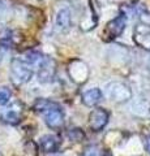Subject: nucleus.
Returning <instances> with one entry per match:
<instances>
[{"label": "nucleus", "mask_w": 150, "mask_h": 156, "mask_svg": "<svg viewBox=\"0 0 150 156\" xmlns=\"http://www.w3.org/2000/svg\"><path fill=\"white\" fill-rule=\"evenodd\" d=\"M12 98V91L8 87H0V107H4L9 103Z\"/></svg>", "instance_id": "nucleus-15"}, {"label": "nucleus", "mask_w": 150, "mask_h": 156, "mask_svg": "<svg viewBox=\"0 0 150 156\" xmlns=\"http://www.w3.org/2000/svg\"><path fill=\"white\" fill-rule=\"evenodd\" d=\"M133 41L142 50L150 51V26L142 25V23L136 26L133 34Z\"/></svg>", "instance_id": "nucleus-8"}, {"label": "nucleus", "mask_w": 150, "mask_h": 156, "mask_svg": "<svg viewBox=\"0 0 150 156\" xmlns=\"http://www.w3.org/2000/svg\"><path fill=\"white\" fill-rule=\"evenodd\" d=\"M33 68L22 58H14L11 64V80L14 86H22L27 83L33 77Z\"/></svg>", "instance_id": "nucleus-2"}, {"label": "nucleus", "mask_w": 150, "mask_h": 156, "mask_svg": "<svg viewBox=\"0 0 150 156\" xmlns=\"http://www.w3.org/2000/svg\"><path fill=\"white\" fill-rule=\"evenodd\" d=\"M56 156H59V155H56Z\"/></svg>", "instance_id": "nucleus-20"}, {"label": "nucleus", "mask_w": 150, "mask_h": 156, "mask_svg": "<svg viewBox=\"0 0 150 156\" xmlns=\"http://www.w3.org/2000/svg\"><path fill=\"white\" fill-rule=\"evenodd\" d=\"M21 115H22V111L16 108V105H12V107H9L8 109H5L3 112L2 117L7 124L17 125L21 121Z\"/></svg>", "instance_id": "nucleus-12"}, {"label": "nucleus", "mask_w": 150, "mask_h": 156, "mask_svg": "<svg viewBox=\"0 0 150 156\" xmlns=\"http://www.w3.org/2000/svg\"><path fill=\"white\" fill-rule=\"evenodd\" d=\"M144 146H145V150H146V152H148V154H150V135H148L146 138H145Z\"/></svg>", "instance_id": "nucleus-17"}, {"label": "nucleus", "mask_w": 150, "mask_h": 156, "mask_svg": "<svg viewBox=\"0 0 150 156\" xmlns=\"http://www.w3.org/2000/svg\"><path fill=\"white\" fill-rule=\"evenodd\" d=\"M59 103H56L54 100H50V99H38L34 105H33V108H34L35 112H39V113H43V112H46L47 109L52 108V107H56Z\"/></svg>", "instance_id": "nucleus-13"}, {"label": "nucleus", "mask_w": 150, "mask_h": 156, "mask_svg": "<svg viewBox=\"0 0 150 156\" xmlns=\"http://www.w3.org/2000/svg\"><path fill=\"white\" fill-rule=\"evenodd\" d=\"M39 146H41L43 152L54 154L60 147V139L57 138L56 135H51V134L43 135L39 140Z\"/></svg>", "instance_id": "nucleus-9"}, {"label": "nucleus", "mask_w": 150, "mask_h": 156, "mask_svg": "<svg viewBox=\"0 0 150 156\" xmlns=\"http://www.w3.org/2000/svg\"><path fill=\"white\" fill-rule=\"evenodd\" d=\"M125 26H127V16L122 13L114 20H111L110 22H107V25H106L103 30V41L106 42L115 41L116 38H119L124 33Z\"/></svg>", "instance_id": "nucleus-3"}, {"label": "nucleus", "mask_w": 150, "mask_h": 156, "mask_svg": "<svg viewBox=\"0 0 150 156\" xmlns=\"http://www.w3.org/2000/svg\"><path fill=\"white\" fill-rule=\"evenodd\" d=\"M68 138L71 140H73V142H81L85 138V133L80 128H73L68 131Z\"/></svg>", "instance_id": "nucleus-14"}, {"label": "nucleus", "mask_w": 150, "mask_h": 156, "mask_svg": "<svg viewBox=\"0 0 150 156\" xmlns=\"http://www.w3.org/2000/svg\"><path fill=\"white\" fill-rule=\"evenodd\" d=\"M102 99V91L99 89H90L88 91H85L82 94V103H84L86 107H94L97 105Z\"/></svg>", "instance_id": "nucleus-11"}, {"label": "nucleus", "mask_w": 150, "mask_h": 156, "mask_svg": "<svg viewBox=\"0 0 150 156\" xmlns=\"http://www.w3.org/2000/svg\"><path fill=\"white\" fill-rule=\"evenodd\" d=\"M148 68H149V70H150V57H149V60H148Z\"/></svg>", "instance_id": "nucleus-18"}, {"label": "nucleus", "mask_w": 150, "mask_h": 156, "mask_svg": "<svg viewBox=\"0 0 150 156\" xmlns=\"http://www.w3.org/2000/svg\"><path fill=\"white\" fill-rule=\"evenodd\" d=\"M82 156H102V150L97 144H90L88 147H85Z\"/></svg>", "instance_id": "nucleus-16"}, {"label": "nucleus", "mask_w": 150, "mask_h": 156, "mask_svg": "<svg viewBox=\"0 0 150 156\" xmlns=\"http://www.w3.org/2000/svg\"><path fill=\"white\" fill-rule=\"evenodd\" d=\"M56 74V64L51 57L45 56L43 61L37 68V77L38 81L42 83H50L54 81Z\"/></svg>", "instance_id": "nucleus-4"}, {"label": "nucleus", "mask_w": 150, "mask_h": 156, "mask_svg": "<svg viewBox=\"0 0 150 156\" xmlns=\"http://www.w3.org/2000/svg\"><path fill=\"white\" fill-rule=\"evenodd\" d=\"M104 94L112 103L124 104L132 100V89L122 81H111L104 86Z\"/></svg>", "instance_id": "nucleus-1"}, {"label": "nucleus", "mask_w": 150, "mask_h": 156, "mask_svg": "<svg viewBox=\"0 0 150 156\" xmlns=\"http://www.w3.org/2000/svg\"><path fill=\"white\" fill-rule=\"evenodd\" d=\"M56 30L63 34H67L72 27V12L68 8H61L57 11L55 17Z\"/></svg>", "instance_id": "nucleus-7"}, {"label": "nucleus", "mask_w": 150, "mask_h": 156, "mask_svg": "<svg viewBox=\"0 0 150 156\" xmlns=\"http://www.w3.org/2000/svg\"><path fill=\"white\" fill-rule=\"evenodd\" d=\"M43 117H45V122L50 129L52 130H59L64 126V113L61 111V107L57 104L56 107L47 109L43 112Z\"/></svg>", "instance_id": "nucleus-5"}, {"label": "nucleus", "mask_w": 150, "mask_h": 156, "mask_svg": "<svg viewBox=\"0 0 150 156\" xmlns=\"http://www.w3.org/2000/svg\"><path fill=\"white\" fill-rule=\"evenodd\" d=\"M130 113L140 117V119H149L150 117V104L146 100L138 99L134 100L130 105Z\"/></svg>", "instance_id": "nucleus-10"}, {"label": "nucleus", "mask_w": 150, "mask_h": 156, "mask_svg": "<svg viewBox=\"0 0 150 156\" xmlns=\"http://www.w3.org/2000/svg\"><path fill=\"white\" fill-rule=\"evenodd\" d=\"M110 113L104 108H95L89 115V128L93 131H101L104 129V126L108 124Z\"/></svg>", "instance_id": "nucleus-6"}, {"label": "nucleus", "mask_w": 150, "mask_h": 156, "mask_svg": "<svg viewBox=\"0 0 150 156\" xmlns=\"http://www.w3.org/2000/svg\"><path fill=\"white\" fill-rule=\"evenodd\" d=\"M0 156H2V154H0Z\"/></svg>", "instance_id": "nucleus-19"}]
</instances>
